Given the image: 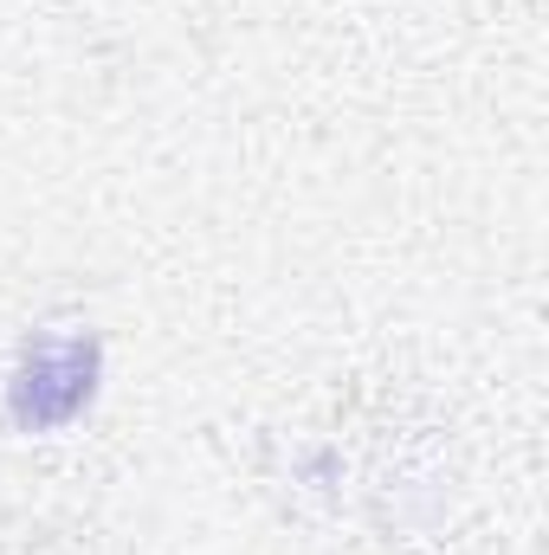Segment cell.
<instances>
[{
  "instance_id": "6da1fadb",
  "label": "cell",
  "mask_w": 549,
  "mask_h": 555,
  "mask_svg": "<svg viewBox=\"0 0 549 555\" xmlns=\"http://www.w3.org/2000/svg\"><path fill=\"white\" fill-rule=\"evenodd\" d=\"M104 382V336L91 323H46L7 369V420L20 433H65L91 414Z\"/></svg>"
}]
</instances>
